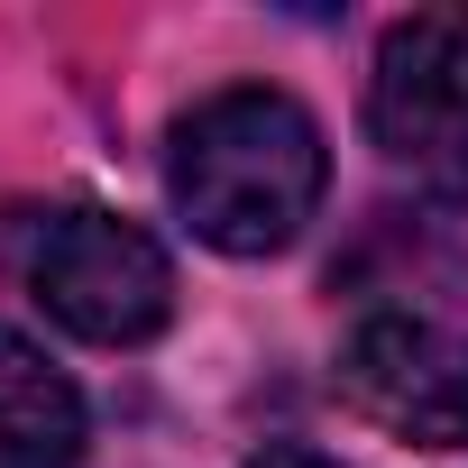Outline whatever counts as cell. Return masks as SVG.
Listing matches in <instances>:
<instances>
[{
  "instance_id": "cell-1",
  "label": "cell",
  "mask_w": 468,
  "mask_h": 468,
  "mask_svg": "<svg viewBox=\"0 0 468 468\" xmlns=\"http://www.w3.org/2000/svg\"><path fill=\"white\" fill-rule=\"evenodd\" d=\"M331 156L322 129L294 92L276 83H229L193 101L165 138V193L184 229L220 258H276L303 239V220L322 211Z\"/></svg>"
},
{
  "instance_id": "cell-2",
  "label": "cell",
  "mask_w": 468,
  "mask_h": 468,
  "mask_svg": "<svg viewBox=\"0 0 468 468\" xmlns=\"http://www.w3.org/2000/svg\"><path fill=\"white\" fill-rule=\"evenodd\" d=\"M0 267L47 322L101 349H138L175 313V267L138 220L92 211V202H19L0 211Z\"/></svg>"
},
{
  "instance_id": "cell-3",
  "label": "cell",
  "mask_w": 468,
  "mask_h": 468,
  "mask_svg": "<svg viewBox=\"0 0 468 468\" xmlns=\"http://www.w3.org/2000/svg\"><path fill=\"white\" fill-rule=\"evenodd\" d=\"M367 138L431 202H468V10H413L377 37Z\"/></svg>"
},
{
  "instance_id": "cell-4",
  "label": "cell",
  "mask_w": 468,
  "mask_h": 468,
  "mask_svg": "<svg viewBox=\"0 0 468 468\" xmlns=\"http://www.w3.org/2000/svg\"><path fill=\"white\" fill-rule=\"evenodd\" d=\"M340 404L413 450H468V331L431 313H367L331 367Z\"/></svg>"
},
{
  "instance_id": "cell-5",
  "label": "cell",
  "mask_w": 468,
  "mask_h": 468,
  "mask_svg": "<svg viewBox=\"0 0 468 468\" xmlns=\"http://www.w3.org/2000/svg\"><path fill=\"white\" fill-rule=\"evenodd\" d=\"M83 459V395L74 377L0 322V468H74Z\"/></svg>"
},
{
  "instance_id": "cell-6",
  "label": "cell",
  "mask_w": 468,
  "mask_h": 468,
  "mask_svg": "<svg viewBox=\"0 0 468 468\" xmlns=\"http://www.w3.org/2000/svg\"><path fill=\"white\" fill-rule=\"evenodd\" d=\"M249 468H340V459H322V450H303V441H276V450H258Z\"/></svg>"
}]
</instances>
